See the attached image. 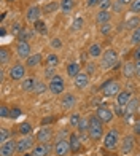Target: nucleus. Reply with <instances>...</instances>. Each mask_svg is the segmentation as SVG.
Here are the masks:
<instances>
[{"label": "nucleus", "mask_w": 140, "mask_h": 156, "mask_svg": "<svg viewBox=\"0 0 140 156\" xmlns=\"http://www.w3.org/2000/svg\"><path fill=\"white\" fill-rule=\"evenodd\" d=\"M88 132L93 140H99L103 136V123L97 115H93L89 118V131Z\"/></svg>", "instance_id": "f257e3e1"}, {"label": "nucleus", "mask_w": 140, "mask_h": 156, "mask_svg": "<svg viewBox=\"0 0 140 156\" xmlns=\"http://www.w3.org/2000/svg\"><path fill=\"white\" fill-rule=\"evenodd\" d=\"M102 94L105 97H113V96H118L121 93V86H120V83L118 81H113V80H108V81H105L102 84Z\"/></svg>", "instance_id": "f03ea898"}, {"label": "nucleus", "mask_w": 140, "mask_h": 156, "mask_svg": "<svg viewBox=\"0 0 140 156\" xmlns=\"http://www.w3.org/2000/svg\"><path fill=\"white\" fill-rule=\"evenodd\" d=\"M120 144V134H118L116 129H110L103 137V147L107 150H115Z\"/></svg>", "instance_id": "7ed1b4c3"}, {"label": "nucleus", "mask_w": 140, "mask_h": 156, "mask_svg": "<svg viewBox=\"0 0 140 156\" xmlns=\"http://www.w3.org/2000/svg\"><path fill=\"white\" fill-rule=\"evenodd\" d=\"M118 61V54L115 49H107L103 54H102V69L108 70L111 67H115V64Z\"/></svg>", "instance_id": "20e7f679"}, {"label": "nucleus", "mask_w": 140, "mask_h": 156, "mask_svg": "<svg viewBox=\"0 0 140 156\" xmlns=\"http://www.w3.org/2000/svg\"><path fill=\"white\" fill-rule=\"evenodd\" d=\"M16 148H18V142L8 139L0 147V156H13V153L16 151Z\"/></svg>", "instance_id": "39448f33"}, {"label": "nucleus", "mask_w": 140, "mask_h": 156, "mask_svg": "<svg viewBox=\"0 0 140 156\" xmlns=\"http://www.w3.org/2000/svg\"><path fill=\"white\" fill-rule=\"evenodd\" d=\"M68 151H70V142H67L64 139L56 142V145H54L56 156H65V154H68Z\"/></svg>", "instance_id": "423d86ee"}, {"label": "nucleus", "mask_w": 140, "mask_h": 156, "mask_svg": "<svg viewBox=\"0 0 140 156\" xmlns=\"http://www.w3.org/2000/svg\"><path fill=\"white\" fill-rule=\"evenodd\" d=\"M16 53L21 59H29L30 56V46L26 40H19L18 41V46H16Z\"/></svg>", "instance_id": "0eeeda50"}, {"label": "nucleus", "mask_w": 140, "mask_h": 156, "mask_svg": "<svg viewBox=\"0 0 140 156\" xmlns=\"http://www.w3.org/2000/svg\"><path fill=\"white\" fill-rule=\"evenodd\" d=\"M33 147V137L30 136H24L21 140H18V148H16V151L18 153H26L29 148Z\"/></svg>", "instance_id": "6e6552de"}, {"label": "nucleus", "mask_w": 140, "mask_h": 156, "mask_svg": "<svg viewBox=\"0 0 140 156\" xmlns=\"http://www.w3.org/2000/svg\"><path fill=\"white\" fill-rule=\"evenodd\" d=\"M26 75V67L23 64H15L11 69H10V78L11 80H23Z\"/></svg>", "instance_id": "1a4fd4ad"}, {"label": "nucleus", "mask_w": 140, "mask_h": 156, "mask_svg": "<svg viewBox=\"0 0 140 156\" xmlns=\"http://www.w3.org/2000/svg\"><path fill=\"white\" fill-rule=\"evenodd\" d=\"M40 15H41V10H40V6H37V5H33V6H30L29 10H27V13H26V19L29 21V23H37V21H40Z\"/></svg>", "instance_id": "9d476101"}, {"label": "nucleus", "mask_w": 140, "mask_h": 156, "mask_svg": "<svg viewBox=\"0 0 140 156\" xmlns=\"http://www.w3.org/2000/svg\"><path fill=\"white\" fill-rule=\"evenodd\" d=\"M96 115L102 119V123H110L111 119H113V116H115L113 112L108 110L107 107H99V108H97V112H96Z\"/></svg>", "instance_id": "9b49d317"}, {"label": "nucleus", "mask_w": 140, "mask_h": 156, "mask_svg": "<svg viewBox=\"0 0 140 156\" xmlns=\"http://www.w3.org/2000/svg\"><path fill=\"white\" fill-rule=\"evenodd\" d=\"M51 151V145L50 144H38L37 147H33V150H32V156H46V154H50Z\"/></svg>", "instance_id": "f8f14e48"}, {"label": "nucleus", "mask_w": 140, "mask_h": 156, "mask_svg": "<svg viewBox=\"0 0 140 156\" xmlns=\"http://www.w3.org/2000/svg\"><path fill=\"white\" fill-rule=\"evenodd\" d=\"M138 99H131V102L126 105V110H124V116L126 118H131L132 115H134V113H137L138 112Z\"/></svg>", "instance_id": "ddd939ff"}, {"label": "nucleus", "mask_w": 140, "mask_h": 156, "mask_svg": "<svg viewBox=\"0 0 140 156\" xmlns=\"http://www.w3.org/2000/svg\"><path fill=\"white\" fill-rule=\"evenodd\" d=\"M51 136H53V132H51L50 127H41L37 132V140L40 144H48V142L51 140Z\"/></svg>", "instance_id": "4468645a"}, {"label": "nucleus", "mask_w": 140, "mask_h": 156, "mask_svg": "<svg viewBox=\"0 0 140 156\" xmlns=\"http://www.w3.org/2000/svg\"><path fill=\"white\" fill-rule=\"evenodd\" d=\"M73 81H75V86H76V88L83 89V88H86L88 84H89V75H88V73L80 72L78 75H76V76L73 78Z\"/></svg>", "instance_id": "2eb2a0df"}, {"label": "nucleus", "mask_w": 140, "mask_h": 156, "mask_svg": "<svg viewBox=\"0 0 140 156\" xmlns=\"http://www.w3.org/2000/svg\"><path fill=\"white\" fill-rule=\"evenodd\" d=\"M131 99H132L131 91H121V93L116 96V104L121 105V107H126V105L131 102Z\"/></svg>", "instance_id": "dca6fc26"}, {"label": "nucleus", "mask_w": 140, "mask_h": 156, "mask_svg": "<svg viewBox=\"0 0 140 156\" xmlns=\"http://www.w3.org/2000/svg\"><path fill=\"white\" fill-rule=\"evenodd\" d=\"M132 148H134V139H132L131 136L124 137V140L121 142V153L123 154H128L132 151Z\"/></svg>", "instance_id": "f3484780"}, {"label": "nucleus", "mask_w": 140, "mask_h": 156, "mask_svg": "<svg viewBox=\"0 0 140 156\" xmlns=\"http://www.w3.org/2000/svg\"><path fill=\"white\" fill-rule=\"evenodd\" d=\"M62 107L64 108H72V107H75V104H76V97L73 96V94H65L64 97H62Z\"/></svg>", "instance_id": "a211bd4d"}, {"label": "nucleus", "mask_w": 140, "mask_h": 156, "mask_svg": "<svg viewBox=\"0 0 140 156\" xmlns=\"http://www.w3.org/2000/svg\"><path fill=\"white\" fill-rule=\"evenodd\" d=\"M123 75L126 78H131V76H134L135 75V66L132 62H126L124 66H123Z\"/></svg>", "instance_id": "6ab92c4d"}, {"label": "nucleus", "mask_w": 140, "mask_h": 156, "mask_svg": "<svg viewBox=\"0 0 140 156\" xmlns=\"http://www.w3.org/2000/svg\"><path fill=\"white\" fill-rule=\"evenodd\" d=\"M70 150L72 151H78L80 148H81V142H80V137L78 136H75V134H72V136H70Z\"/></svg>", "instance_id": "aec40b11"}, {"label": "nucleus", "mask_w": 140, "mask_h": 156, "mask_svg": "<svg viewBox=\"0 0 140 156\" xmlns=\"http://www.w3.org/2000/svg\"><path fill=\"white\" fill-rule=\"evenodd\" d=\"M110 18H111V15L108 11H105V10H100L99 13H97V16H96V21L99 24H107L108 21H110Z\"/></svg>", "instance_id": "412c9836"}, {"label": "nucleus", "mask_w": 140, "mask_h": 156, "mask_svg": "<svg viewBox=\"0 0 140 156\" xmlns=\"http://www.w3.org/2000/svg\"><path fill=\"white\" fill-rule=\"evenodd\" d=\"M40 62H41V54L40 53H35V54H30L29 56V59H27V66L33 69V67L40 66Z\"/></svg>", "instance_id": "4be33fe9"}, {"label": "nucleus", "mask_w": 140, "mask_h": 156, "mask_svg": "<svg viewBox=\"0 0 140 156\" xmlns=\"http://www.w3.org/2000/svg\"><path fill=\"white\" fill-rule=\"evenodd\" d=\"M67 73L72 76V78H75L76 75L80 73V66L76 62H70L68 66H67Z\"/></svg>", "instance_id": "5701e85b"}, {"label": "nucleus", "mask_w": 140, "mask_h": 156, "mask_svg": "<svg viewBox=\"0 0 140 156\" xmlns=\"http://www.w3.org/2000/svg\"><path fill=\"white\" fill-rule=\"evenodd\" d=\"M59 5H61V10L64 13H70L72 8H73V5H75V2L73 0H61Z\"/></svg>", "instance_id": "b1692460"}, {"label": "nucleus", "mask_w": 140, "mask_h": 156, "mask_svg": "<svg viewBox=\"0 0 140 156\" xmlns=\"http://www.w3.org/2000/svg\"><path fill=\"white\" fill-rule=\"evenodd\" d=\"M140 26V18L138 16H134V18H129L126 21V29H137Z\"/></svg>", "instance_id": "393cba45"}, {"label": "nucleus", "mask_w": 140, "mask_h": 156, "mask_svg": "<svg viewBox=\"0 0 140 156\" xmlns=\"http://www.w3.org/2000/svg\"><path fill=\"white\" fill-rule=\"evenodd\" d=\"M50 91L53 94H62V91H64V83H53V81H50Z\"/></svg>", "instance_id": "a878e982"}, {"label": "nucleus", "mask_w": 140, "mask_h": 156, "mask_svg": "<svg viewBox=\"0 0 140 156\" xmlns=\"http://www.w3.org/2000/svg\"><path fill=\"white\" fill-rule=\"evenodd\" d=\"M93 58H99L100 56V53H102V46L99 45V43H94V45H91L89 46V51H88Z\"/></svg>", "instance_id": "bb28decb"}, {"label": "nucleus", "mask_w": 140, "mask_h": 156, "mask_svg": "<svg viewBox=\"0 0 140 156\" xmlns=\"http://www.w3.org/2000/svg\"><path fill=\"white\" fill-rule=\"evenodd\" d=\"M58 8H61V5L58 2H51V3H48V5L43 6V13L45 15H50V13H54Z\"/></svg>", "instance_id": "cd10ccee"}, {"label": "nucleus", "mask_w": 140, "mask_h": 156, "mask_svg": "<svg viewBox=\"0 0 140 156\" xmlns=\"http://www.w3.org/2000/svg\"><path fill=\"white\" fill-rule=\"evenodd\" d=\"M33 88H35V80L33 78H26L23 83V89L26 93H30V91H33Z\"/></svg>", "instance_id": "c85d7f7f"}, {"label": "nucleus", "mask_w": 140, "mask_h": 156, "mask_svg": "<svg viewBox=\"0 0 140 156\" xmlns=\"http://www.w3.org/2000/svg\"><path fill=\"white\" fill-rule=\"evenodd\" d=\"M46 66L48 67H58L59 66V58L56 54H50L46 58Z\"/></svg>", "instance_id": "c756f323"}, {"label": "nucleus", "mask_w": 140, "mask_h": 156, "mask_svg": "<svg viewBox=\"0 0 140 156\" xmlns=\"http://www.w3.org/2000/svg\"><path fill=\"white\" fill-rule=\"evenodd\" d=\"M78 131H80V132H86V131H89V119H88V118L81 116L80 123H78Z\"/></svg>", "instance_id": "7c9ffc66"}, {"label": "nucleus", "mask_w": 140, "mask_h": 156, "mask_svg": "<svg viewBox=\"0 0 140 156\" xmlns=\"http://www.w3.org/2000/svg\"><path fill=\"white\" fill-rule=\"evenodd\" d=\"M46 84L43 81H35V88H33V93H37V94H43L45 91H46Z\"/></svg>", "instance_id": "2f4dec72"}, {"label": "nucleus", "mask_w": 140, "mask_h": 156, "mask_svg": "<svg viewBox=\"0 0 140 156\" xmlns=\"http://www.w3.org/2000/svg\"><path fill=\"white\" fill-rule=\"evenodd\" d=\"M35 32H38L41 35H45L48 32L46 30V24L43 23V21H37V23H35Z\"/></svg>", "instance_id": "473e14b6"}, {"label": "nucleus", "mask_w": 140, "mask_h": 156, "mask_svg": "<svg viewBox=\"0 0 140 156\" xmlns=\"http://www.w3.org/2000/svg\"><path fill=\"white\" fill-rule=\"evenodd\" d=\"M8 58H10L8 49H6V48H2V49H0V64H2V66H5V64L8 62Z\"/></svg>", "instance_id": "72a5a7b5"}, {"label": "nucleus", "mask_w": 140, "mask_h": 156, "mask_svg": "<svg viewBox=\"0 0 140 156\" xmlns=\"http://www.w3.org/2000/svg\"><path fill=\"white\" fill-rule=\"evenodd\" d=\"M131 41H132L134 45H140V26L137 27V29H134V32H132Z\"/></svg>", "instance_id": "f704fd0d"}, {"label": "nucleus", "mask_w": 140, "mask_h": 156, "mask_svg": "<svg viewBox=\"0 0 140 156\" xmlns=\"http://www.w3.org/2000/svg\"><path fill=\"white\" fill-rule=\"evenodd\" d=\"M30 131H32V126L29 123H23V124L19 126V132L23 134V136H29Z\"/></svg>", "instance_id": "c9c22d12"}, {"label": "nucleus", "mask_w": 140, "mask_h": 156, "mask_svg": "<svg viewBox=\"0 0 140 156\" xmlns=\"http://www.w3.org/2000/svg\"><path fill=\"white\" fill-rule=\"evenodd\" d=\"M99 6H100V10L108 11V8H111V6H113V2H111V0H100Z\"/></svg>", "instance_id": "e433bc0d"}, {"label": "nucleus", "mask_w": 140, "mask_h": 156, "mask_svg": "<svg viewBox=\"0 0 140 156\" xmlns=\"http://www.w3.org/2000/svg\"><path fill=\"white\" fill-rule=\"evenodd\" d=\"M8 137H10V132L5 129V127H2L0 129V144H5L6 140H8Z\"/></svg>", "instance_id": "4c0bfd02"}, {"label": "nucleus", "mask_w": 140, "mask_h": 156, "mask_svg": "<svg viewBox=\"0 0 140 156\" xmlns=\"http://www.w3.org/2000/svg\"><path fill=\"white\" fill-rule=\"evenodd\" d=\"M0 116L2 118H10L11 116V110L8 107H5V105H2V107H0Z\"/></svg>", "instance_id": "58836bf2"}, {"label": "nucleus", "mask_w": 140, "mask_h": 156, "mask_svg": "<svg viewBox=\"0 0 140 156\" xmlns=\"http://www.w3.org/2000/svg\"><path fill=\"white\" fill-rule=\"evenodd\" d=\"M80 119H81V115H78V113H75V115H72V116H70V124H72V126H75V127H78Z\"/></svg>", "instance_id": "ea45409f"}, {"label": "nucleus", "mask_w": 140, "mask_h": 156, "mask_svg": "<svg viewBox=\"0 0 140 156\" xmlns=\"http://www.w3.org/2000/svg\"><path fill=\"white\" fill-rule=\"evenodd\" d=\"M81 27H83V19L81 18H76L73 23H72V29L73 30H80Z\"/></svg>", "instance_id": "a19ab883"}, {"label": "nucleus", "mask_w": 140, "mask_h": 156, "mask_svg": "<svg viewBox=\"0 0 140 156\" xmlns=\"http://www.w3.org/2000/svg\"><path fill=\"white\" fill-rule=\"evenodd\" d=\"M131 11L140 13V0H132V3H131Z\"/></svg>", "instance_id": "79ce46f5"}, {"label": "nucleus", "mask_w": 140, "mask_h": 156, "mask_svg": "<svg viewBox=\"0 0 140 156\" xmlns=\"http://www.w3.org/2000/svg\"><path fill=\"white\" fill-rule=\"evenodd\" d=\"M111 32V26L107 23V24H102V27H100V34H103V35H107V34H110Z\"/></svg>", "instance_id": "37998d69"}, {"label": "nucleus", "mask_w": 140, "mask_h": 156, "mask_svg": "<svg viewBox=\"0 0 140 156\" xmlns=\"http://www.w3.org/2000/svg\"><path fill=\"white\" fill-rule=\"evenodd\" d=\"M21 115H23V112H21V110H19L18 107L11 108V116H10V118H15V119H16V118H19Z\"/></svg>", "instance_id": "c03bdc74"}, {"label": "nucleus", "mask_w": 140, "mask_h": 156, "mask_svg": "<svg viewBox=\"0 0 140 156\" xmlns=\"http://www.w3.org/2000/svg\"><path fill=\"white\" fill-rule=\"evenodd\" d=\"M54 69H56V67H46V70H45V75H46L48 78H50V76L53 78V76L56 75V73H54Z\"/></svg>", "instance_id": "a18cd8bd"}, {"label": "nucleus", "mask_w": 140, "mask_h": 156, "mask_svg": "<svg viewBox=\"0 0 140 156\" xmlns=\"http://www.w3.org/2000/svg\"><path fill=\"white\" fill-rule=\"evenodd\" d=\"M51 46H53V48H61V46H62V41H61L59 38H53V40H51Z\"/></svg>", "instance_id": "49530a36"}, {"label": "nucleus", "mask_w": 140, "mask_h": 156, "mask_svg": "<svg viewBox=\"0 0 140 156\" xmlns=\"http://www.w3.org/2000/svg\"><path fill=\"white\" fill-rule=\"evenodd\" d=\"M51 81H53V83H64V80H62L61 75H54V76L51 78Z\"/></svg>", "instance_id": "de8ad7c7"}, {"label": "nucleus", "mask_w": 140, "mask_h": 156, "mask_svg": "<svg viewBox=\"0 0 140 156\" xmlns=\"http://www.w3.org/2000/svg\"><path fill=\"white\" fill-rule=\"evenodd\" d=\"M121 8H123V5L118 2V0H116V2H113V10L115 11H121Z\"/></svg>", "instance_id": "09e8293b"}, {"label": "nucleus", "mask_w": 140, "mask_h": 156, "mask_svg": "<svg viewBox=\"0 0 140 156\" xmlns=\"http://www.w3.org/2000/svg\"><path fill=\"white\" fill-rule=\"evenodd\" d=\"M134 59L135 61H140V45L135 48V51H134Z\"/></svg>", "instance_id": "8fccbe9b"}, {"label": "nucleus", "mask_w": 140, "mask_h": 156, "mask_svg": "<svg viewBox=\"0 0 140 156\" xmlns=\"http://www.w3.org/2000/svg\"><path fill=\"white\" fill-rule=\"evenodd\" d=\"M100 0H86V5L88 6H96V5H99Z\"/></svg>", "instance_id": "3c124183"}, {"label": "nucleus", "mask_w": 140, "mask_h": 156, "mask_svg": "<svg viewBox=\"0 0 140 156\" xmlns=\"http://www.w3.org/2000/svg\"><path fill=\"white\" fill-rule=\"evenodd\" d=\"M134 134H138V136H140V119L134 124Z\"/></svg>", "instance_id": "603ef678"}, {"label": "nucleus", "mask_w": 140, "mask_h": 156, "mask_svg": "<svg viewBox=\"0 0 140 156\" xmlns=\"http://www.w3.org/2000/svg\"><path fill=\"white\" fill-rule=\"evenodd\" d=\"M135 75L140 78V61H137V64H135Z\"/></svg>", "instance_id": "864d4df0"}, {"label": "nucleus", "mask_w": 140, "mask_h": 156, "mask_svg": "<svg viewBox=\"0 0 140 156\" xmlns=\"http://www.w3.org/2000/svg\"><path fill=\"white\" fill-rule=\"evenodd\" d=\"M118 2H120L121 5H131V3H132V0H118Z\"/></svg>", "instance_id": "5fc2aeb1"}, {"label": "nucleus", "mask_w": 140, "mask_h": 156, "mask_svg": "<svg viewBox=\"0 0 140 156\" xmlns=\"http://www.w3.org/2000/svg\"><path fill=\"white\" fill-rule=\"evenodd\" d=\"M53 121V118H45L43 119V124H46V123H51Z\"/></svg>", "instance_id": "6e6d98bb"}, {"label": "nucleus", "mask_w": 140, "mask_h": 156, "mask_svg": "<svg viewBox=\"0 0 140 156\" xmlns=\"http://www.w3.org/2000/svg\"><path fill=\"white\" fill-rule=\"evenodd\" d=\"M24 156H32V154H24Z\"/></svg>", "instance_id": "4d7b16f0"}]
</instances>
